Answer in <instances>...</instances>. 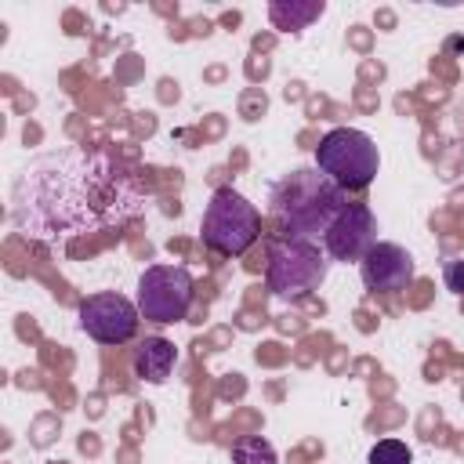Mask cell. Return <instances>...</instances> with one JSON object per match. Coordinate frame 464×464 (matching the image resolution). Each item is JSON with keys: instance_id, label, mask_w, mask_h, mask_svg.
Here are the masks:
<instances>
[{"instance_id": "cell-1", "label": "cell", "mask_w": 464, "mask_h": 464, "mask_svg": "<svg viewBox=\"0 0 464 464\" xmlns=\"http://www.w3.org/2000/svg\"><path fill=\"white\" fill-rule=\"evenodd\" d=\"M141 207V181L116 156L91 145H65L29 160L11 192L18 232L40 243L123 225Z\"/></svg>"}, {"instance_id": "cell-2", "label": "cell", "mask_w": 464, "mask_h": 464, "mask_svg": "<svg viewBox=\"0 0 464 464\" xmlns=\"http://www.w3.org/2000/svg\"><path fill=\"white\" fill-rule=\"evenodd\" d=\"M272 214L290 239H323L334 218L344 210V188L319 167H297L272 185Z\"/></svg>"}, {"instance_id": "cell-3", "label": "cell", "mask_w": 464, "mask_h": 464, "mask_svg": "<svg viewBox=\"0 0 464 464\" xmlns=\"http://www.w3.org/2000/svg\"><path fill=\"white\" fill-rule=\"evenodd\" d=\"M330 254L315 243V239H290L283 236L279 243L268 246V265H265V283L276 297L283 301H301L312 290H319V283L326 279V261Z\"/></svg>"}, {"instance_id": "cell-4", "label": "cell", "mask_w": 464, "mask_h": 464, "mask_svg": "<svg viewBox=\"0 0 464 464\" xmlns=\"http://www.w3.org/2000/svg\"><path fill=\"white\" fill-rule=\"evenodd\" d=\"M315 167L344 192H359L377 178L381 156H377V145L370 134H362L355 127H334L315 145Z\"/></svg>"}, {"instance_id": "cell-5", "label": "cell", "mask_w": 464, "mask_h": 464, "mask_svg": "<svg viewBox=\"0 0 464 464\" xmlns=\"http://www.w3.org/2000/svg\"><path fill=\"white\" fill-rule=\"evenodd\" d=\"M257 232H261V214L246 196H239L236 188H218L210 196V203L203 210L199 236L214 254L239 257L254 246Z\"/></svg>"}, {"instance_id": "cell-6", "label": "cell", "mask_w": 464, "mask_h": 464, "mask_svg": "<svg viewBox=\"0 0 464 464\" xmlns=\"http://www.w3.org/2000/svg\"><path fill=\"white\" fill-rule=\"evenodd\" d=\"M192 276L181 265H152L138 279V312L149 323H181L192 308Z\"/></svg>"}, {"instance_id": "cell-7", "label": "cell", "mask_w": 464, "mask_h": 464, "mask_svg": "<svg viewBox=\"0 0 464 464\" xmlns=\"http://www.w3.org/2000/svg\"><path fill=\"white\" fill-rule=\"evenodd\" d=\"M138 304L123 294H91L80 301V326L102 344H127L138 334Z\"/></svg>"}, {"instance_id": "cell-8", "label": "cell", "mask_w": 464, "mask_h": 464, "mask_svg": "<svg viewBox=\"0 0 464 464\" xmlns=\"http://www.w3.org/2000/svg\"><path fill=\"white\" fill-rule=\"evenodd\" d=\"M377 243V221L366 203H344L334 225L323 236V250L334 261H362L366 250Z\"/></svg>"}, {"instance_id": "cell-9", "label": "cell", "mask_w": 464, "mask_h": 464, "mask_svg": "<svg viewBox=\"0 0 464 464\" xmlns=\"http://www.w3.org/2000/svg\"><path fill=\"white\" fill-rule=\"evenodd\" d=\"M359 276L366 290L395 294V290H406V283L413 279V257L399 243H373L359 261Z\"/></svg>"}, {"instance_id": "cell-10", "label": "cell", "mask_w": 464, "mask_h": 464, "mask_svg": "<svg viewBox=\"0 0 464 464\" xmlns=\"http://www.w3.org/2000/svg\"><path fill=\"white\" fill-rule=\"evenodd\" d=\"M178 362V348L167 337H145L141 348L134 352V377L149 384H163Z\"/></svg>"}, {"instance_id": "cell-11", "label": "cell", "mask_w": 464, "mask_h": 464, "mask_svg": "<svg viewBox=\"0 0 464 464\" xmlns=\"http://www.w3.org/2000/svg\"><path fill=\"white\" fill-rule=\"evenodd\" d=\"M268 14H272V22H276V29H304L312 18H319L323 14V0H312V4H286V0H276L272 7H268Z\"/></svg>"}, {"instance_id": "cell-12", "label": "cell", "mask_w": 464, "mask_h": 464, "mask_svg": "<svg viewBox=\"0 0 464 464\" xmlns=\"http://www.w3.org/2000/svg\"><path fill=\"white\" fill-rule=\"evenodd\" d=\"M232 464H279L276 460V450L268 439L261 435H243L236 446H232Z\"/></svg>"}, {"instance_id": "cell-13", "label": "cell", "mask_w": 464, "mask_h": 464, "mask_svg": "<svg viewBox=\"0 0 464 464\" xmlns=\"http://www.w3.org/2000/svg\"><path fill=\"white\" fill-rule=\"evenodd\" d=\"M410 460H413V453H410V446L399 442V439H381V442L370 450V464H410Z\"/></svg>"}, {"instance_id": "cell-14", "label": "cell", "mask_w": 464, "mask_h": 464, "mask_svg": "<svg viewBox=\"0 0 464 464\" xmlns=\"http://www.w3.org/2000/svg\"><path fill=\"white\" fill-rule=\"evenodd\" d=\"M442 279H446V290H453V294H464V261L457 257V261H446V268H442Z\"/></svg>"}]
</instances>
